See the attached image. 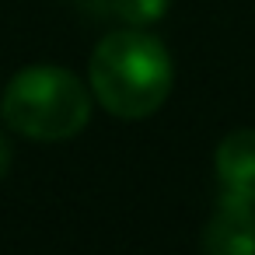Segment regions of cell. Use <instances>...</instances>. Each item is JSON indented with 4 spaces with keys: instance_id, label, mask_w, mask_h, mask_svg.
I'll return each mask as SVG.
<instances>
[{
    "instance_id": "cell-1",
    "label": "cell",
    "mask_w": 255,
    "mask_h": 255,
    "mask_svg": "<svg viewBox=\"0 0 255 255\" xmlns=\"http://www.w3.org/2000/svg\"><path fill=\"white\" fill-rule=\"evenodd\" d=\"M175 84V63L168 46L143 28L109 32L88 63V88L105 112L116 119H147L154 116Z\"/></svg>"
},
{
    "instance_id": "cell-2",
    "label": "cell",
    "mask_w": 255,
    "mask_h": 255,
    "mask_svg": "<svg viewBox=\"0 0 255 255\" xmlns=\"http://www.w3.org/2000/svg\"><path fill=\"white\" fill-rule=\"evenodd\" d=\"M0 116L14 133L35 143H63L91 119V88L67 67L35 63L11 77L0 98Z\"/></svg>"
},
{
    "instance_id": "cell-3",
    "label": "cell",
    "mask_w": 255,
    "mask_h": 255,
    "mask_svg": "<svg viewBox=\"0 0 255 255\" xmlns=\"http://www.w3.org/2000/svg\"><path fill=\"white\" fill-rule=\"evenodd\" d=\"M203 255H255V203L220 192L199 234Z\"/></svg>"
},
{
    "instance_id": "cell-4",
    "label": "cell",
    "mask_w": 255,
    "mask_h": 255,
    "mask_svg": "<svg viewBox=\"0 0 255 255\" xmlns=\"http://www.w3.org/2000/svg\"><path fill=\"white\" fill-rule=\"evenodd\" d=\"M213 171L220 192L255 203V129H234L217 143Z\"/></svg>"
},
{
    "instance_id": "cell-5",
    "label": "cell",
    "mask_w": 255,
    "mask_h": 255,
    "mask_svg": "<svg viewBox=\"0 0 255 255\" xmlns=\"http://www.w3.org/2000/svg\"><path fill=\"white\" fill-rule=\"evenodd\" d=\"M109 7L129 28H147V25H154L168 14L171 0H109Z\"/></svg>"
},
{
    "instance_id": "cell-6",
    "label": "cell",
    "mask_w": 255,
    "mask_h": 255,
    "mask_svg": "<svg viewBox=\"0 0 255 255\" xmlns=\"http://www.w3.org/2000/svg\"><path fill=\"white\" fill-rule=\"evenodd\" d=\"M11 161H14V154H11V140H7V136H0V178H7Z\"/></svg>"
}]
</instances>
